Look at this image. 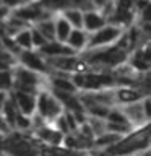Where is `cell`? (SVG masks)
<instances>
[{
	"instance_id": "obj_26",
	"label": "cell",
	"mask_w": 151,
	"mask_h": 156,
	"mask_svg": "<svg viewBox=\"0 0 151 156\" xmlns=\"http://www.w3.org/2000/svg\"><path fill=\"white\" fill-rule=\"evenodd\" d=\"M63 117H65V122H67V125H68L70 133H72V132H75L78 129V124H76L75 117H73V114H72V111H63Z\"/></svg>"
},
{
	"instance_id": "obj_15",
	"label": "cell",
	"mask_w": 151,
	"mask_h": 156,
	"mask_svg": "<svg viewBox=\"0 0 151 156\" xmlns=\"http://www.w3.org/2000/svg\"><path fill=\"white\" fill-rule=\"evenodd\" d=\"M120 138H122V136L117 135V133H112V132H104V133L94 136V140H93V148H97V150H109L111 146L115 145Z\"/></svg>"
},
{
	"instance_id": "obj_21",
	"label": "cell",
	"mask_w": 151,
	"mask_h": 156,
	"mask_svg": "<svg viewBox=\"0 0 151 156\" xmlns=\"http://www.w3.org/2000/svg\"><path fill=\"white\" fill-rule=\"evenodd\" d=\"M88 124H90V127L93 129V132H94V136L106 132V120L104 119H99V117H88Z\"/></svg>"
},
{
	"instance_id": "obj_24",
	"label": "cell",
	"mask_w": 151,
	"mask_h": 156,
	"mask_svg": "<svg viewBox=\"0 0 151 156\" xmlns=\"http://www.w3.org/2000/svg\"><path fill=\"white\" fill-rule=\"evenodd\" d=\"M51 125L54 127V129H57L60 133H70V130H68V125H67V122H65V117H63V112L58 117H55L52 122H51Z\"/></svg>"
},
{
	"instance_id": "obj_22",
	"label": "cell",
	"mask_w": 151,
	"mask_h": 156,
	"mask_svg": "<svg viewBox=\"0 0 151 156\" xmlns=\"http://www.w3.org/2000/svg\"><path fill=\"white\" fill-rule=\"evenodd\" d=\"M13 78L10 70H0V91H12Z\"/></svg>"
},
{
	"instance_id": "obj_25",
	"label": "cell",
	"mask_w": 151,
	"mask_h": 156,
	"mask_svg": "<svg viewBox=\"0 0 151 156\" xmlns=\"http://www.w3.org/2000/svg\"><path fill=\"white\" fill-rule=\"evenodd\" d=\"M70 7L78 8V10H81V12H86V10H93V8H94V7H93V3H91V0H70Z\"/></svg>"
},
{
	"instance_id": "obj_10",
	"label": "cell",
	"mask_w": 151,
	"mask_h": 156,
	"mask_svg": "<svg viewBox=\"0 0 151 156\" xmlns=\"http://www.w3.org/2000/svg\"><path fill=\"white\" fill-rule=\"evenodd\" d=\"M34 140L37 143H44V145H62V138L63 133H60L57 129H54L51 124H44L42 127L33 130L31 132Z\"/></svg>"
},
{
	"instance_id": "obj_16",
	"label": "cell",
	"mask_w": 151,
	"mask_h": 156,
	"mask_svg": "<svg viewBox=\"0 0 151 156\" xmlns=\"http://www.w3.org/2000/svg\"><path fill=\"white\" fill-rule=\"evenodd\" d=\"M33 26L36 28L47 41H55V24H54V16L44 18V20H41V21L34 23Z\"/></svg>"
},
{
	"instance_id": "obj_2",
	"label": "cell",
	"mask_w": 151,
	"mask_h": 156,
	"mask_svg": "<svg viewBox=\"0 0 151 156\" xmlns=\"http://www.w3.org/2000/svg\"><path fill=\"white\" fill-rule=\"evenodd\" d=\"M70 80L76 91H99L115 86V76L112 72L91 70L86 73H70Z\"/></svg>"
},
{
	"instance_id": "obj_7",
	"label": "cell",
	"mask_w": 151,
	"mask_h": 156,
	"mask_svg": "<svg viewBox=\"0 0 151 156\" xmlns=\"http://www.w3.org/2000/svg\"><path fill=\"white\" fill-rule=\"evenodd\" d=\"M112 94H114L115 106H125L132 102L141 101L143 98L149 96V91L143 90L140 86H114L112 88Z\"/></svg>"
},
{
	"instance_id": "obj_13",
	"label": "cell",
	"mask_w": 151,
	"mask_h": 156,
	"mask_svg": "<svg viewBox=\"0 0 151 156\" xmlns=\"http://www.w3.org/2000/svg\"><path fill=\"white\" fill-rule=\"evenodd\" d=\"M65 44L70 49H73L76 54H81L86 49V44H88V33L83 28H72Z\"/></svg>"
},
{
	"instance_id": "obj_18",
	"label": "cell",
	"mask_w": 151,
	"mask_h": 156,
	"mask_svg": "<svg viewBox=\"0 0 151 156\" xmlns=\"http://www.w3.org/2000/svg\"><path fill=\"white\" fill-rule=\"evenodd\" d=\"M70 151L63 148L62 145H44L39 143L37 146V156H68Z\"/></svg>"
},
{
	"instance_id": "obj_5",
	"label": "cell",
	"mask_w": 151,
	"mask_h": 156,
	"mask_svg": "<svg viewBox=\"0 0 151 156\" xmlns=\"http://www.w3.org/2000/svg\"><path fill=\"white\" fill-rule=\"evenodd\" d=\"M125 28L119 26L114 23H107L102 28H99L97 31L88 34V44L86 49H99V47H107L112 46L117 39L120 37V34L124 33Z\"/></svg>"
},
{
	"instance_id": "obj_23",
	"label": "cell",
	"mask_w": 151,
	"mask_h": 156,
	"mask_svg": "<svg viewBox=\"0 0 151 156\" xmlns=\"http://www.w3.org/2000/svg\"><path fill=\"white\" fill-rule=\"evenodd\" d=\"M29 33H31V44H33V49H36V51H37L39 47H42L44 44L47 42V39L44 37L42 34H41L36 28L33 26V24L29 26Z\"/></svg>"
},
{
	"instance_id": "obj_8",
	"label": "cell",
	"mask_w": 151,
	"mask_h": 156,
	"mask_svg": "<svg viewBox=\"0 0 151 156\" xmlns=\"http://www.w3.org/2000/svg\"><path fill=\"white\" fill-rule=\"evenodd\" d=\"M18 63L23 67L29 68V70L41 73V75H47L49 73V67L46 63V58H44L41 54H39L36 49H29V51H19L16 54Z\"/></svg>"
},
{
	"instance_id": "obj_29",
	"label": "cell",
	"mask_w": 151,
	"mask_h": 156,
	"mask_svg": "<svg viewBox=\"0 0 151 156\" xmlns=\"http://www.w3.org/2000/svg\"><path fill=\"white\" fill-rule=\"evenodd\" d=\"M68 156H88V154H86V151H70Z\"/></svg>"
},
{
	"instance_id": "obj_27",
	"label": "cell",
	"mask_w": 151,
	"mask_h": 156,
	"mask_svg": "<svg viewBox=\"0 0 151 156\" xmlns=\"http://www.w3.org/2000/svg\"><path fill=\"white\" fill-rule=\"evenodd\" d=\"M8 15H10V8L5 7V5H0V23H3Z\"/></svg>"
},
{
	"instance_id": "obj_6",
	"label": "cell",
	"mask_w": 151,
	"mask_h": 156,
	"mask_svg": "<svg viewBox=\"0 0 151 156\" xmlns=\"http://www.w3.org/2000/svg\"><path fill=\"white\" fill-rule=\"evenodd\" d=\"M119 107H120V111L124 112V115L127 117L128 124L133 127V129L149 124V119H151L149 96L143 98L141 101L132 102V104H125V106H119Z\"/></svg>"
},
{
	"instance_id": "obj_28",
	"label": "cell",
	"mask_w": 151,
	"mask_h": 156,
	"mask_svg": "<svg viewBox=\"0 0 151 156\" xmlns=\"http://www.w3.org/2000/svg\"><path fill=\"white\" fill-rule=\"evenodd\" d=\"M8 94H10V91H0V112H2V107L5 104V101L8 99Z\"/></svg>"
},
{
	"instance_id": "obj_20",
	"label": "cell",
	"mask_w": 151,
	"mask_h": 156,
	"mask_svg": "<svg viewBox=\"0 0 151 156\" xmlns=\"http://www.w3.org/2000/svg\"><path fill=\"white\" fill-rule=\"evenodd\" d=\"M13 41L16 44V47L19 51H29L33 49V44H31V33H29V26L18 31L16 34L13 36Z\"/></svg>"
},
{
	"instance_id": "obj_4",
	"label": "cell",
	"mask_w": 151,
	"mask_h": 156,
	"mask_svg": "<svg viewBox=\"0 0 151 156\" xmlns=\"http://www.w3.org/2000/svg\"><path fill=\"white\" fill-rule=\"evenodd\" d=\"M62 112H63V106L58 102V99L52 94L47 86L41 88L36 93V112L34 114L41 115L47 124H51Z\"/></svg>"
},
{
	"instance_id": "obj_14",
	"label": "cell",
	"mask_w": 151,
	"mask_h": 156,
	"mask_svg": "<svg viewBox=\"0 0 151 156\" xmlns=\"http://www.w3.org/2000/svg\"><path fill=\"white\" fill-rule=\"evenodd\" d=\"M54 24H55V41L65 42L68 34H70V31H72L70 23H68L60 13H55L54 15Z\"/></svg>"
},
{
	"instance_id": "obj_17",
	"label": "cell",
	"mask_w": 151,
	"mask_h": 156,
	"mask_svg": "<svg viewBox=\"0 0 151 156\" xmlns=\"http://www.w3.org/2000/svg\"><path fill=\"white\" fill-rule=\"evenodd\" d=\"M60 15L67 20L68 23H70L72 28H83V12H81V10L68 7L65 10H62Z\"/></svg>"
},
{
	"instance_id": "obj_30",
	"label": "cell",
	"mask_w": 151,
	"mask_h": 156,
	"mask_svg": "<svg viewBox=\"0 0 151 156\" xmlns=\"http://www.w3.org/2000/svg\"><path fill=\"white\" fill-rule=\"evenodd\" d=\"M127 156H133V154H127Z\"/></svg>"
},
{
	"instance_id": "obj_1",
	"label": "cell",
	"mask_w": 151,
	"mask_h": 156,
	"mask_svg": "<svg viewBox=\"0 0 151 156\" xmlns=\"http://www.w3.org/2000/svg\"><path fill=\"white\" fill-rule=\"evenodd\" d=\"M149 124L132 129L127 135L117 141L115 145H112L109 150H106L111 156H127V154H136L141 150L149 148Z\"/></svg>"
},
{
	"instance_id": "obj_19",
	"label": "cell",
	"mask_w": 151,
	"mask_h": 156,
	"mask_svg": "<svg viewBox=\"0 0 151 156\" xmlns=\"http://www.w3.org/2000/svg\"><path fill=\"white\" fill-rule=\"evenodd\" d=\"M36 2L51 13H60L62 10L70 7V0H36Z\"/></svg>"
},
{
	"instance_id": "obj_12",
	"label": "cell",
	"mask_w": 151,
	"mask_h": 156,
	"mask_svg": "<svg viewBox=\"0 0 151 156\" xmlns=\"http://www.w3.org/2000/svg\"><path fill=\"white\" fill-rule=\"evenodd\" d=\"M104 24H107L106 18L102 16L97 10L93 8V10H86V12H83V29H85L88 34L97 31V29L102 28Z\"/></svg>"
},
{
	"instance_id": "obj_3",
	"label": "cell",
	"mask_w": 151,
	"mask_h": 156,
	"mask_svg": "<svg viewBox=\"0 0 151 156\" xmlns=\"http://www.w3.org/2000/svg\"><path fill=\"white\" fill-rule=\"evenodd\" d=\"M12 78H13V86L12 90H18V91H26V93H37L41 88L46 86V75L36 73L29 68L19 65L12 67Z\"/></svg>"
},
{
	"instance_id": "obj_11",
	"label": "cell",
	"mask_w": 151,
	"mask_h": 156,
	"mask_svg": "<svg viewBox=\"0 0 151 156\" xmlns=\"http://www.w3.org/2000/svg\"><path fill=\"white\" fill-rule=\"evenodd\" d=\"M37 52L41 54L44 58H51V57H58V55H75V51L70 49L65 42L60 41H47L42 47L37 49Z\"/></svg>"
},
{
	"instance_id": "obj_9",
	"label": "cell",
	"mask_w": 151,
	"mask_h": 156,
	"mask_svg": "<svg viewBox=\"0 0 151 156\" xmlns=\"http://www.w3.org/2000/svg\"><path fill=\"white\" fill-rule=\"evenodd\" d=\"M10 98H12L15 107L19 114H24L31 117L36 112V93H26V91H18L12 90L10 91Z\"/></svg>"
}]
</instances>
